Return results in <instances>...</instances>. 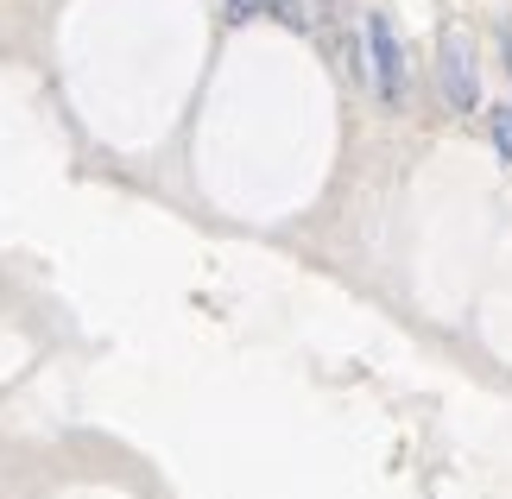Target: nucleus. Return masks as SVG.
<instances>
[{
  "label": "nucleus",
  "mask_w": 512,
  "mask_h": 499,
  "mask_svg": "<svg viewBox=\"0 0 512 499\" xmlns=\"http://www.w3.org/2000/svg\"><path fill=\"white\" fill-rule=\"evenodd\" d=\"M367 57H373V89H380L386 108L405 102V51L392 38V19L386 13H367Z\"/></svg>",
  "instance_id": "2"
},
{
  "label": "nucleus",
  "mask_w": 512,
  "mask_h": 499,
  "mask_svg": "<svg viewBox=\"0 0 512 499\" xmlns=\"http://www.w3.org/2000/svg\"><path fill=\"white\" fill-rule=\"evenodd\" d=\"M487 133H494L500 158H512V102H494V108H487Z\"/></svg>",
  "instance_id": "3"
},
{
  "label": "nucleus",
  "mask_w": 512,
  "mask_h": 499,
  "mask_svg": "<svg viewBox=\"0 0 512 499\" xmlns=\"http://www.w3.org/2000/svg\"><path fill=\"white\" fill-rule=\"evenodd\" d=\"M437 57H443L437 76H443L449 108H456V114H475L481 108V83H475V45H468V32H443Z\"/></svg>",
  "instance_id": "1"
},
{
  "label": "nucleus",
  "mask_w": 512,
  "mask_h": 499,
  "mask_svg": "<svg viewBox=\"0 0 512 499\" xmlns=\"http://www.w3.org/2000/svg\"><path fill=\"white\" fill-rule=\"evenodd\" d=\"M266 7L260 0H228V26H247V19H260Z\"/></svg>",
  "instance_id": "5"
},
{
  "label": "nucleus",
  "mask_w": 512,
  "mask_h": 499,
  "mask_svg": "<svg viewBox=\"0 0 512 499\" xmlns=\"http://www.w3.org/2000/svg\"><path fill=\"white\" fill-rule=\"evenodd\" d=\"M500 45H506V70H512V32H506V38H500Z\"/></svg>",
  "instance_id": "6"
},
{
  "label": "nucleus",
  "mask_w": 512,
  "mask_h": 499,
  "mask_svg": "<svg viewBox=\"0 0 512 499\" xmlns=\"http://www.w3.org/2000/svg\"><path fill=\"white\" fill-rule=\"evenodd\" d=\"M272 19H279V26H298V32H304V7H298V0H272Z\"/></svg>",
  "instance_id": "4"
}]
</instances>
